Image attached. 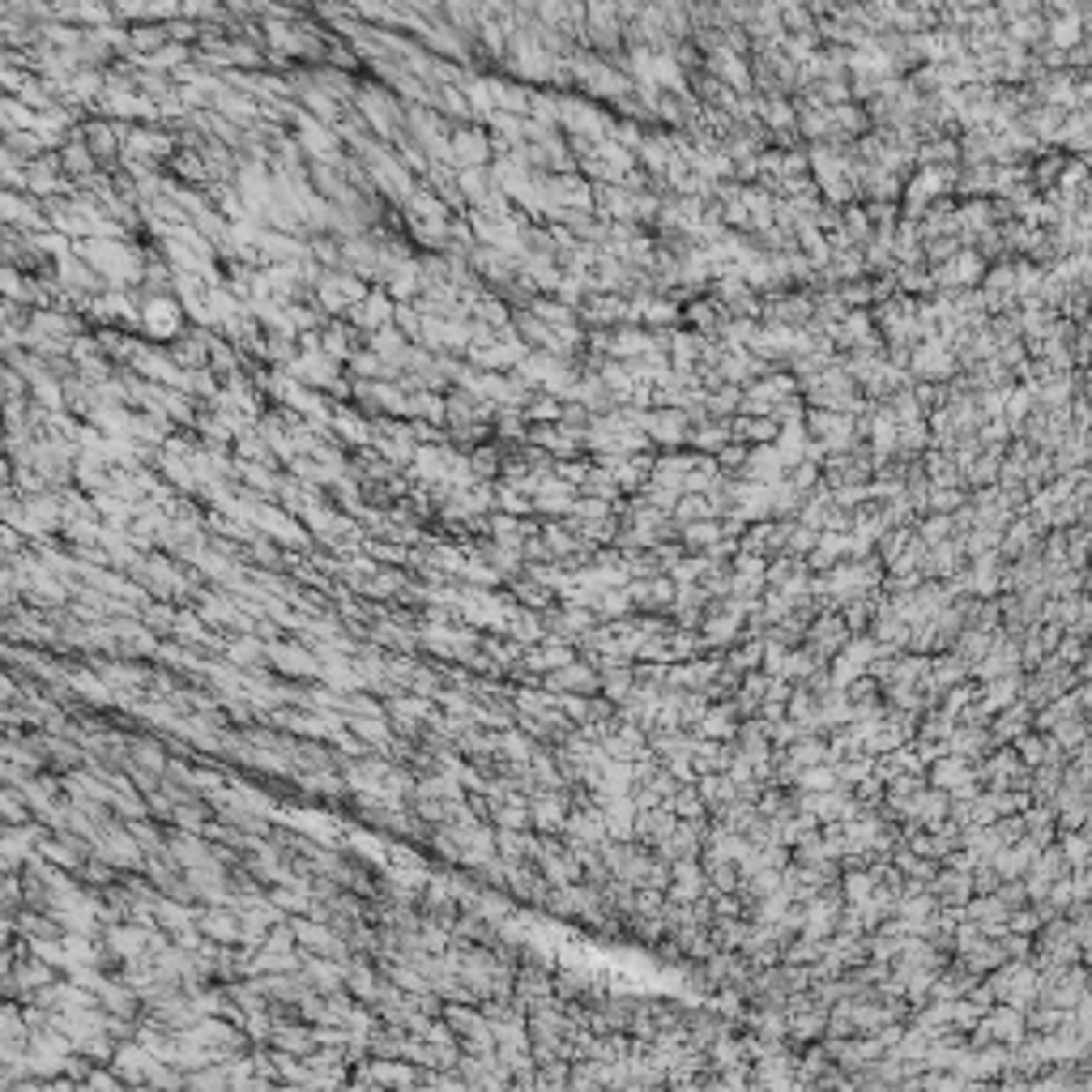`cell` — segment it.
<instances>
[{"mask_svg": "<svg viewBox=\"0 0 1092 1092\" xmlns=\"http://www.w3.org/2000/svg\"><path fill=\"white\" fill-rule=\"evenodd\" d=\"M815 538H820L815 530H803V525L794 521L790 533H785V555H790V560H807V555L815 551Z\"/></svg>", "mask_w": 1092, "mask_h": 1092, "instance_id": "10", "label": "cell"}, {"mask_svg": "<svg viewBox=\"0 0 1092 1092\" xmlns=\"http://www.w3.org/2000/svg\"><path fill=\"white\" fill-rule=\"evenodd\" d=\"M546 687H580V692H593V675L590 670H576V666H563Z\"/></svg>", "mask_w": 1092, "mask_h": 1092, "instance_id": "12", "label": "cell"}, {"mask_svg": "<svg viewBox=\"0 0 1092 1092\" xmlns=\"http://www.w3.org/2000/svg\"><path fill=\"white\" fill-rule=\"evenodd\" d=\"M687 444H692V453L700 457H717L725 444H730V423H700L687 431Z\"/></svg>", "mask_w": 1092, "mask_h": 1092, "instance_id": "5", "label": "cell"}, {"mask_svg": "<svg viewBox=\"0 0 1092 1092\" xmlns=\"http://www.w3.org/2000/svg\"><path fill=\"white\" fill-rule=\"evenodd\" d=\"M968 503V491L965 487H930V495H926V513H935V517H952V513H960Z\"/></svg>", "mask_w": 1092, "mask_h": 1092, "instance_id": "8", "label": "cell"}, {"mask_svg": "<svg viewBox=\"0 0 1092 1092\" xmlns=\"http://www.w3.org/2000/svg\"><path fill=\"white\" fill-rule=\"evenodd\" d=\"M952 376H960L956 368V355H952L948 346L939 338H926L913 346V355H909V380H930V385H948Z\"/></svg>", "mask_w": 1092, "mask_h": 1092, "instance_id": "1", "label": "cell"}, {"mask_svg": "<svg viewBox=\"0 0 1092 1092\" xmlns=\"http://www.w3.org/2000/svg\"><path fill=\"white\" fill-rule=\"evenodd\" d=\"M448 154H453V163L461 167V171H483V167L491 163V137H487L483 128H457V133L448 137Z\"/></svg>", "mask_w": 1092, "mask_h": 1092, "instance_id": "4", "label": "cell"}, {"mask_svg": "<svg viewBox=\"0 0 1092 1092\" xmlns=\"http://www.w3.org/2000/svg\"><path fill=\"white\" fill-rule=\"evenodd\" d=\"M747 453H751V448H747V444H735V440H730V444H725V448H721V453H717V457H713V465H717V474H725V478H735V474H738V470H743V465H747Z\"/></svg>", "mask_w": 1092, "mask_h": 1092, "instance_id": "11", "label": "cell"}, {"mask_svg": "<svg viewBox=\"0 0 1092 1092\" xmlns=\"http://www.w3.org/2000/svg\"><path fill=\"white\" fill-rule=\"evenodd\" d=\"M1037 410V397H1033V388H1020L1015 385L1012 393H1007V406H1003V423H1007V431H1012V440L1020 435V427H1025V418L1033 415Z\"/></svg>", "mask_w": 1092, "mask_h": 1092, "instance_id": "6", "label": "cell"}, {"mask_svg": "<svg viewBox=\"0 0 1092 1092\" xmlns=\"http://www.w3.org/2000/svg\"><path fill=\"white\" fill-rule=\"evenodd\" d=\"M687 431H692V423H687L683 410H648V415H645L648 444L662 448V453H670V448H683L687 444Z\"/></svg>", "mask_w": 1092, "mask_h": 1092, "instance_id": "3", "label": "cell"}, {"mask_svg": "<svg viewBox=\"0 0 1092 1092\" xmlns=\"http://www.w3.org/2000/svg\"><path fill=\"white\" fill-rule=\"evenodd\" d=\"M930 278H935V290H977L986 278V261L973 248H960L948 265L930 269Z\"/></svg>", "mask_w": 1092, "mask_h": 1092, "instance_id": "2", "label": "cell"}, {"mask_svg": "<svg viewBox=\"0 0 1092 1092\" xmlns=\"http://www.w3.org/2000/svg\"><path fill=\"white\" fill-rule=\"evenodd\" d=\"M670 521H675V530H683V525L717 521V517H713V508H708L705 495H678V503L670 508Z\"/></svg>", "mask_w": 1092, "mask_h": 1092, "instance_id": "7", "label": "cell"}, {"mask_svg": "<svg viewBox=\"0 0 1092 1092\" xmlns=\"http://www.w3.org/2000/svg\"><path fill=\"white\" fill-rule=\"evenodd\" d=\"M513 585V593L521 602H530V606H538V610H546L555 602V593L546 590V585H538V580H530V576H517V580H508Z\"/></svg>", "mask_w": 1092, "mask_h": 1092, "instance_id": "9", "label": "cell"}]
</instances>
